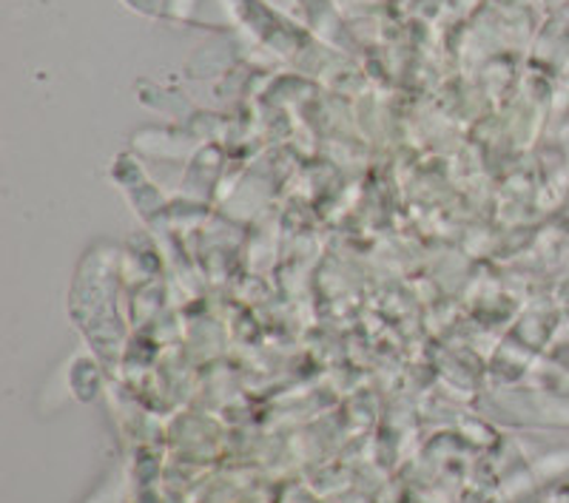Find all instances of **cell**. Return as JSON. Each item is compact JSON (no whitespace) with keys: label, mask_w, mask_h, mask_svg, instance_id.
<instances>
[]
</instances>
